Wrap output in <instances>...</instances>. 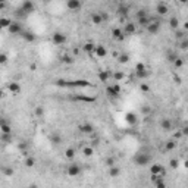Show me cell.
<instances>
[{
    "instance_id": "1",
    "label": "cell",
    "mask_w": 188,
    "mask_h": 188,
    "mask_svg": "<svg viewBox=\"0 0 188 188\" xmlns=\"http://www.w3.org/2000/svg\"><path fill=\"white\" fill-rule=\"evenodd\" d=\"M132 162H134L135 166H140V168H146L151 163V156L144 153V151H138L135 153L134 157H132Z\"/></svg>"
},
{
    "instance_id": "2",
    "label": "cell",
    "mask_w": 188,
    "mask_h": 188,
    "mask_svg": "<svg viewBox=\"0 0 188 188\" xmlns=\"http://www.w3.org/2000/svg\"><path fill=\"white\" fill-rule=\"evenodd\" d=\"M34 9H35V6H34L33 2H31V0H25V2H22V3H21V7H19V10H18V15H19V16H27V15L33 14Z\"/></svg>"
},
{
    "instance_id": "3",
    "label": "cell",
    "mask_w": 188,
    "mask_h": 188,
    "mask_svg": "<svg viewBox=\"0 0 188 188\" xmlns=\"http://www.w3.org/2000/svg\"><path fill=\"white\" fill-rule=\"evenodd\" d=\"M66 87L72 88H87L91 87V82L87 80H75V81H66Z\"/></svg>"
},
{
    "instance_id": "4",
    "label": "cell",
    "mask_w": 188,
    "mask_h": 188,
    "mask_svg": "<svg viewBox=\"0 0 188 188\" xmlns=\"http://www.w3.org/2000/svg\"><path fill=\"white\" fill-rule=\"evenodd\" d=\"M106 94H108L109 97H119V94H121V85L119 84H113V85H108L106 87Z\"/></svg>"
},
{
    "instance_id": "5",
    "label": "cell",
    "mask_w": 188,
    "mask_h": 188,
    "mask_svg": "<svg viewBox=\"0 0 188 188\" xmlns=\"http://www.w3.org/2000/svg\"><path fill=\"white\" fill-rule=\"evenodd\" d=\"M52 41H53V44H56V46H62V44H65L66 43V35L63 33H54L53 35H52Z\"/></svg>"
},
{
    "instance_id": "6",
    "label": "cell",
    "mask_w": 188,
    "mask_h": 188,
    "mask_svg": "<svg viewBox=\"0 0 188 188\" xmlns=\"http://www.w3.org/2000/svg\"><path fill=\"white\" fill-rule=\"evenodd\" d=\"M147 33L151 34V35H156V34L160 31V22L159 21H150V24L147 25Z\"/></svg>"
},
{
    "instance_id": "7",
    "label": "cell",
    "mask_w": 188,
    "mask_h": 188,
    "mask_svg": "<svg viewBox=\"0 0 188 188\" xmlns=\"http://www.w3.org/2000/svg\"><path fill=\"white\" fill-rule=\"evenodd\" d=\"M150 174H151V175H160V176H163V175L166 174V170L163 169V166H162L160 163H153V165L150 166Z\"/></svg>"
},
{
    "instance_id": "8",
    "label": "cell",
    "mask_w": 188,
    "mask_h": 188,
    "mask_svg": "<svg viewBox=\"0 0 188 188\" xmlns=\"http://www.w3.org/2000/svg\"><path fill=\"white\" fill-rule=\"evenodd\" d=\"M81 172H82V169H81V166L76 165V163H71V165L68 166V175H69V176H78Z\"/></svg>"
},
{
    "instance_id": "9",
    "label": "cell",
    "mask_w": 188,
    "mask_h": 188,
    "mask_svg": "<svg viewBox=\"0 0 188 188\" xmlns=\"http://www.w3.org/2000/svg\"><path fill=\"white\" fill-rule=\"evenodd\" d=\"M122 31L125 34V37L127 35H134L135 31H137V25L132 24V22H128V24H125V27L122 28Z\"/></svg>"
},
{
    "instance_id": "10",
    "label": "cell",
    "mask_w": 188,
    "mask_h": 188,
    "mask_svg": "<svg viewBox=\"0 0 188 188\" xmlns=\"http://www.w3.org/2000/svg\"><path fill=\"white\" fill-rule=\"evenodd\" d=\"M7 90L10 91V93L16 96V94L21 93V85L19 82H16V81H10V82H7Z\"/></svg>"
},
{
    "instance_id": "11",
    "label": "cell",
    "mask_w": 188,
    "mask_h": 188,
    "mask_svg": "<svg viewBox=\"0 0 188 188\" xmlns=\"http://www.w3.org/2000/svg\"><path fill=\"white\" fill-rule=\"evenodd\" d=\"M7 31L12 34V35H16V34H21L22 33V25H21L19 22H12L9 28H7Z\"/></svg>"
},
{
    "instance_id": "12",
    "label": "cell",
    "mask_w": 188,
    "mask_h": 188,
    "mask_svg": "<svg viewBox=\"0 0 188 188\" xmlns=\"http://www.w3.org/2000/svg\"><path fill=\"white\" fill-rule=\"evenodd\" d=\"M78 129H80V132H82V134H93L94 132V127L90 123V122H84V123H81Z\"/></svg>"
},
{
    "instance_id": "13",
    "label": "cell",
    "mask_w": 188,
    "mask_h": 188,
    "mask_svg": "<svg viewBox=\"0 0 188 188\" xmlns=\"http://www.w3.org/2000/svg\"><path fill=\"white\" fill-rule=\"evenodd\" d=\"M94 54H96V57H99V59H103V57H106V56H108V50H106V47H104V46L99 44V46H96Z\"/></svg>"
},
{
    "instance_id": "14",
    "label": "cell",
    "mask_w": 188,
    "mask_h": 188,
    "mask_svg": "<svg viewBox=\"0 0 188 188\" xmlns=\"http://www.w3.org/2000/svg\"><path fill=\"white\" fill-rule=\"evenodd\" d=\"M156 12L160 15V16H165V15L169 12V6L168 3H165V2H160L157 6H156Z\"/></svg>"
},
{
    "instance_id": "15",
    "label": "cell",
    "mask_w": 188,
    "mask_h": 188,
    "mask_svg": "<svg viewBox=\"0 0 188 188\" xmlns=\"http://www.w3.org/2000/svg\"><path fill=\"white\" fill-rule=\"evenodd\" d=\"M21 37L25 41H28V43H34V41H35V34L31 33V31H28V29H22Z\"/></svg>"
},
{
    "instance_id": "16",
    "label": "cell",
    "mask_w": 188,
    "mask_h": 188,
    "mask_svg": "<svg viewBox=\"0 0 188 188\" xmlns=\"http://www.w3.org/2000/svg\"><path fill=\"white\" fill-rule=\"evenodd\" d=\"M81 6H82V3L80 0H68L66 2V7L69 10H78V9H81Z\"/></svg>"
},
{
    "instance_id": "17",
    "label": "cell",
    "mask_w": 188,
    "mask_h": 188,
    "mask_svg": "<svg viewBox=\"0 0 188 188\" xmlns=\"http://www.w3.org/2000/svg\"><path fill=\"white\" fill-rule=\"evenodd\" d=\"M125 121H127L128 125L134 127L135 123H137V121H138V118H137V115H135L134 112H129V113L125 115Z\"/></svg>"
},
{
    "instance_id": "18",
    "label": "cell",
    "mask_w": 188,
    "mask_h": 188,
    "mask_svg": "<svg viewBox=\"0 0 188 188\" xmlns=\"http://www.w3.org/2000/svg\"><path fill=\"white\" fill-rule=\"evenodd\" d=\"M112 35H113V38H116V40H119V41L125 40V34L122 31V28H113L112 29Z\"/></svg>"
},
{
    "instance_id": "19",
    "label": "cell",
    "mask_w": 188,
    "mask_h": 188,
    "mask_svg": "<svg viewBox=\"0 0 188 188\" xmlns=\"http://www.w3.org/2000/svg\"><path fill=\"white\" fill-rule=\"evenodd\" d=\"M75 100L78 101H85V103H96V97H88V96H81V94H78V96H75Z\"/></svg>"
},
{
    "instance_id": "20",
    "label": "cell",
    "mask_w": 188,
    "mask_h": 188,
    "mask_svg": "<svg viewBox=\"0 0 188 188\" xmlns=\"http://www.w3.org/2000/svg\"><path fill=\"white\" fill-rule=\"evenodd\" d=\"M91 22H93L94 25H101L103 18H101L100 12H94V14H91Z\"/></svg>"
},
{
    "instance_id": "21",
    "label": "cell",
    "mask_w": 188,
    "mask_h": 188,
    "mask_svg": "<svg viewBox=\"0 0 188 188\" xmlns=\"http://www.w3.org/2000/svg\"><path fill=\"white\" fill-rule=\"evenodd\" d=\"M97 76H99V81H100V82H104V84H106L109 81V78H110V72H109V71H100Z\"/></svg>"
},
{
    "instance_id": "22",
    "label": "cell",
    "mask_w": 188,
    "mask_h": 188,
    "mask_svg": "<svg viewBox=\"0 0 188 188\" xmlns=\"http://www.w3.org/2000/svg\"><path fill=\"white\" fill-rule=\"evenodd\" d=\"M160 127L163 131H170V129H172V121L168 119V118H165V119H162Z\"/></svg>"
},
{
    "instance_id": "23",
    "label": "cell",
    "mask_w": 188,
    "mask_h": 188,
    "mask_svg": "<svg viewBox=\"0 0 188 188\" xmlns=\"http://www.w3.org/2000/svg\"><path fill=\"white\" fill-rule=\"evenodd\" d=\"M0 170H2V174L5 175V176H12L15 174V170L12 166H6V165H3V166H0Z\"/></svg>"
},
{
    "instance_id": "24",
    "label": "cell",
    "mask_w": 188,
    "mask_h": 188,
    "mask_svg": "<svg viewBox=\"0 0 188 188\" xmlns=\"http://www.w3.org/2000/svg\"><path fill=\"white\" fill-rule=\"evenodd\" d=\"M82 50L88 54H94V50H96V44L94 43H85L84 46H82Z\"/></svg>"
},
{
    "instance_id": "25",
    "label": "cell",
    "mask_w": 188,
    "mask_h": 188,
    "mask_svg": "<svg viewBox=\"0 0 188 188\" xmlns=\"http://www.w3.org/2000/svg\"><path fill=\"white\" fill-rule=\"evenodd\" d=\"M128 12H129V6L128 5H119L118 9H116V14L121 15V16H125Z\"/></svg>"
},
{
    "instance_id": "26",
    "label": "cell",
    "mask_w": 188,
    "mask_h": 188,
    "mask_svg": "<svg viewBox=\"0 0 188 188\" xmlns=\"http://www.w3.org/2000/svg\"><path fill=\"white\" fill-rule=\"evenodd\" d=\"M175 148H176V141H174V140L166 141V144H165V151H172Z\"/></svg>"
},
{
    "instance_id": "27",
    "label": "cell",
    "mask_w": 188,
    "mask_h": 188,
    "mask_svg": "<svg viewBox=\"0 0 188 188\" xmlns=\"http://www.w3.org/2000/svg\"><path fill=\"white\" fill-rule=\"evenodd\" d=\"M169 25L172 29H178L179 28V19L176 18V16H172L170 19H169Z\"/></svg>"
},
{
    "instance_id": "28",
    "label": "cell",
    "mask_w": 188,
    "mask_h": 188,
    "mask_svg": "<svg viewBox=\"0 0 188 188\" xmlns=\"http://www.w3.org/2000/svg\"><path fill=\"white\" fill-rule=\"evenodd\" d=\"M110 170H109V175L112 176V178H118L119 175H121V169H119V166H113V168H109Z\"/></svg>"
},
{
    "instance_id": "29",
    "label": "cell",
    "mask_w": 188,
    "mask_h": 188,
    "mask_svg": "<svg viewBox=\"0 0 188 188\" xmlns=\"http://www.w3.org/2000/svg\"><path fill=\"white\" fill-rule=\"evenodd\" d=\"M24 165H25L28 169L34 168V166H35V159H34V157H29V156H27V157H25V162H24Z\"/></svg>"
},
{
    "instance_id": "30",
    "label": "cell",
    "mask_w": 188,
    "mask_h": 188,
    "mask_svg": "<svg viewBox=\"0 0 188 188\" xmlns=\"http://www.w3.org/2000/svg\"><path fill=\"white\" fill-rule=\"evenodd\" d=\"M10 24H12V21L9 19V18H6V16H2L0 18V27H2V29L3 28H9Z\"/></svg>"
},
{
    "instance_id": "31",
    "label": "cell",
    "mask_w": 188,
    "mask_h": 188,
    "mask_svg": "<svg viewBox=\"0 0 188 188\" xmlns=\"http://www.w3.org/2000/svg\"><path fill=\"white\" fill-rule=\"evenodd\" d=\"M82 155L85 156V157H91L94 155V147H90V146L82 147Z\"/></svg>"
},
{
    "instance_id": "32",
    "label": "cell",
    "mask_w": 188,
    "mask_h": 188,
    "mask_svg": "<svg viewBox=\"0 0 188 188\" xmlns=\"http://www.w3.org/2000/svg\"><path fill=\"white\" fill-rule=\"evenodd\" d=\"M185 35H187V34H185L184 29H179V28L175 29V38H176V40H184V38H187Z\"/></svg>"
},
{
    "instance_id": "33",
    "label": "cell",
    "mask_w": 188,
    "mask_h": 188,
    "mask_svg": "<svg viewBox=\"0 0 188 188\" xmlns=\"http://www.w3.org/2000/svg\"><path fill=\"white\" fill-rule=\"evenodd\" d=\"M65 157H66L68 160H72V159H74L75 157V148H66V150H65Z\"/></svg>"
},
{
    "instance_id": "34",
    "label": "cell",
    "mask_w": 188,
    "mask_h": 188,
    "mask_svg": "<svg viewBox=\"0 0 188 188\" xmlns=\"http://www.w3.org/2000/svg\"><path fill=\"white\" fill-rule=\"evenodd\" d=\"M150 18H148L147 15H146V16H143V18H138V24H140L141 27H144V28H147V25L148 24H150Z\"/></svg>"
},
{
    "instance_id": "35",
    "label": "cell",
    "mask_w": 188,
    "mask_h": 188,
    "mask_svg": "<svg viewBox=\"0 0 188 188\" xmlns=\"http://www.w3.org/2000/svg\"><path fill=\"white\" fill-rule=\"evenodd\" d=\"M118 62H119V63H122V65L128 63V62H129V54H128V53L119 54V57H118Z\"/></svg>"
},
{
    "instance_id": "36",
    "label": "cell",
    "mask_w": 188,
    "mask_h": 188,
    "mask_svg": "<svg viewBox=\"0 0 188 188\" xmlns=\"http://www.w3.org/2000/svg\"><path fill=\"white\" fill-rule=\"evenodd\" d=\"M166 59H168V62L174 63V62L178 59V54L175 53V52H168V54H166Z\"/></svg>"
},
{
    "instance_id": "37",
    "label": "cell",
    "mask_w": 188,
    "mask_h": 188,
    "mask_svg": "<svg viewBox=\"0 0 188 188\" xmlns=\"http://www.w3.org/2000/svg\"><path fill=\"white\" fill-rule=\"evenodd\" d=\"M34 115H35L37 118H41V116L44 115V109H43V106H35V109H34Z\"/></svg>"
},
{
    "instance_id": "38",
    "label": "cell",
    "mask_w": 188,
    "mask_h": 188,
    "mask_svg": "<svg viewBox=\"0 0 188 188\" xmlns=\"http://www.w3.org/2000/svg\"><path fill=\"white\" fill-rule=\"evenodd\" d=\"M0 140H2V143H5V144H9L12 141V134H2Z\"/></svg>"
},
{
    "instance_id": "39",
    "label": "cell",
    "mask_w": 188,
    "mask_h": 188,
    "mask_svg": "<svg viewBox=\"0 0 188 188\" xmlns=\"http://www.w3.org/2000/svg\"><path fill=\"white\" fill-rule=\"evenodd\" d=\"M104 163H106V166H108V168H113V166H116V160H115V157H108V159L104 160Z\"/></svg>"
},
{
    "instance_id": "40",
    "label": "cell",
    "mask_w": 188,
    "mask_h": 188,
    "mask_svg": "<svg viewBox=\"0 0 188 188\" xmlns=\"http://www.w3.org/2000/svg\"><path fill=\"white\" fill-rule=\"evenodd\" d=\"M155 185H156V188H166V187H168L163 178H160V179H157V181L155 182Z\"/></svg>"
},
{
    "instance_id": "41",
    "label": "cell",
    "mask_w": 188,
    "mask_h": 188,
    "mask_svg": "<svg viewBox=\"0 0 188 188\" xmlns=\"http://www.w3.org/2000/svg\"><path fill=\"white\" fill-rule=\"evenodd\" d=\"M135 74H137V76H138L140 80H146V78L148 76L147 69H146V71H140V72H135Z\"/></svg>"
},
{
    "instance_id": "42",
    "label": "cell",
    "mask_w": 188,
    "mask_h": 188,
    "mask_svg": "<svg viewBox=\"0 0 188 188\" xmlns=\"http://www.w3.org/2000/svg\"><path fill=\"white\" fill-rule=\"evenodd\" d=\"M141 113H143V115H150V113H151V108H150V106H147V104L141 106Z\"/></svg>"
},
{
    "instance_id": "43",
    "label": "cell",
    "mask_w": 188,
    "mask_h": 188,
    "mask_svg": "<svg viewBox=\"0 0 188 188\" xmlns=\"http://www.w3.org/2000/svg\"><path fill=\"white\" fill-rule=\"evenodd\" d=\"M50 140H52V143L57 144V143H61V141H62V137L59 134H53L52 137H50Z\"/></svg>"
},
{
    "instance_id": "44",
    "label": "cell",
    "mask_w": 188,
    "mask_h": 188,
    "mask_svg": "<svg viewBox=\"0 0 188 188\" xmlns=\"http://www.w3.org/2000/svg\"><path fill=\"white\" fill-rule=\"evenodd\" d=\"M169 165H170V168L172 169H178V166H179V160H178V159H170Z\"/></svg>"
},
{
    "instance_id": "45",
    "label": "cell",
    "mask_w": 188,
    "mask_h": 188,
    "mask_svg": "<svg viewBox=\"0 0 188 188\" xmlns=\"http://www.w3.org/2000/svg\"><path fill=\"white\" fill-rule=\"evenodd\" d=\"M140 71H146V65L141 63V62H138V63L135 65V72H140Z\"/></svg>"
},
{
    "instance_id": "46",
    "label": "cell",
    "mask_w": 188,
    "mask_h": 188,
    "mask_svg": "<svg viewBox=\"0 0 188 188\" xmlns=\"http://www.w3.org/2000/svg\"><path fill=\"white\" fill-rule=\"evenodd\" d=\"M123 76H125V75H123V72H115V74H113V78L118 81V82L123 80Z\"/></svg>"
},
{
    "instance_id": "47",
    "label": "cell",
    "mask_w": 188,
    "mask_h": 188,
    "mask_svg": "<svg viewBox=\"0 0 188 188\" xmlns=\"http://www.w3.org/2000/svg\"><path fill=\"white\" fill-rule=\"evenodd\" d=\"M7 59H9V57H7L6 53H0V65H5L7 62Z\"/></svg>"
},
{
    "instance_id": "48",
    "label": "cell",
    "mask_w": 188,
    "mask_h": 188,
    "mask_svg": "<svg viewBox=\"0 0 188 188\" xmlns=\"http://www.w3.org/2000/svg\"><path fill=\"white\" fill-rule=\"evenodd\" d=\"M179 47H181V50H187L188 49V38H184V40L181 41Z\"/></svg>"
},
{
    "instance_id": "49",
    "label": "cell",
    "mask_w": 188,
    "mask_h": 188,
    "mask_svg": "<svg viewBox=\"0 0 188 188\" xmlns=\"http://www.w3.org/2000/svg\"><path fill=\"white\" fill-rule=\"evenodd\" d=\"M62 62H63V63H74V59H72L71 56H63V57H62Z\"/></svg>"
},
{
    "instance_id": "50",
    "label": "cell",
    "mask_w": 188,
    "mask_h": 188,
    "mask_svg": "<svg viewBox=\"0 0 188 188\" xmlns=\"http://www.w3.org/2000/svg\"><path fill=\"white\" fill-rule=\"evenodd\" d=\"M174 65L176 68H181L182 65H184V59H181V57H178V59H176V61L174 62Z\"/></svg>"
},
{
    "instance_id": "51",
    "label": "cell",
    "mask_w": 188,
    "mask_h": 188,
    "mask_svg": "<svg viewBox=\"0 0 188 188\" xmlns=\"http://www.w3.org/2000/svg\"><path fill=\"white\" fill-rule=\"evenodd\" d=\"M56 85H59V87H66V81L65 80H57L56 81Z\"/></svg>"
},
{
    "instance_id": "52",
    "label": "cell",
    "mask_w": 188,
    "mask_h": 188,
    "mask_svg": "<svg viewBox=\"0 0 188 188\" xmlns=\"http://www.w3.org/2000/svg\"><path fill=\"white\" fill-rule=\"evenodd\" d=\"M160 178H162L160 175H151V176H150V179H151V182H156L157 179H160Z\"/></svg>"
},
{
    "instance_id": "53",
    "label": "cell",
    "mask_w": 188,
    "mask_h": 188,
    "mask_svg": "<svg viewBox=\"0 0 188 188\" xmlns=\"http://www.w3.org/2000/svg\"><path fill=\"white\" fill-rule=\"evenodd\" d=\"M140 88H141V91H144V93H147L148 90H150L147 84H141V87H140Z\"/></svg>"
},
{
    "instance_id": "54",
    "label": "cell",
    "mask_w": 188,
    "mask_h": 188,
    "mask_svg": "<svg viewBox=\"0 0 188 188\" xmlns=\"http://www.w3.org/2000/svg\"><path fill=\"white\" fill-rule=\"evenodd\" d=\"M146 10H138V14H137V19H138V18H143V16H146Z\"/></svg>"
},
{
    "instance_id": "55",
    "label": "cell",
    "mask_w": 188,
    "mask_h": 188,
    "mask_svg": "<svg viewBox=\"0 0 188 188\" xmlns=\"http://www.w3.org/2000/svg\"><path fill=\"white\" fill-rule=\"evenodd\" d=\"M5 7H6V3L5 2H0V10H3Z\"/></svg>"
},
{
    "instance_id": "56",
    "label": "cell",
    "mask_w": 188,
    "mask_h": 188,
    "mask_svg": "<svg viewBox=\"0 0 188 188\" xmlns=\"http://www.w3.org/2000/svg\"><path fill=\"white\" fill-rule=\"evenodd\" d=\"M19 148L21 150H25V148H27V144H19Z\"/></svg>"
},
{
    "instance_id": "57",
    "label": "cell",
    "mask_w": 188,
    "mask_h": 188,
    "mask_svg": "<svg viewBox=\"0 0 188 188\" xmlns=\"http://www.w3.org/2000/svg\"><path fill=\"white\" fill-rule=\"evenodd\" d=\"M3 97H5V91L0 88V99H3Z\"/></svg>"
},
{
    "instance_id": "58",
    "label": "cell",
    "mask_w": 188,
    "mask_h": 188,
    "mask_svg": "<svg viewBox=\"0 0 188 188\" xmlns=\"http://www.w3.org/2000/svg\"><path fill=\"white\" fill-rule=\"evenodd\" d=\"M29 69H31V71H34V69H37V65H34V63H33V65L29 66Z\"/></svg>"
},
{
    "instance_id": "59",
    "label": "cell",
    "mask_w": 188,
    "mask_h": 188,
    "mask_svg": "<svg viewBox=\"0 0 188 188\" xmlns=\"http://www.w3.org/2000/svg\"><path fill=\"white\" fill-rule=\"evenodd\" d=\"M29 188H37V185H34L33 184V185H29Z\"/></svg>"
},
{
    "instance_id": "60",
    "label": "cell",
    "mask_w": 188,
    "mask_h": 188,
    "mask_svg": "<svg viewBox=\"0 0 188 188\" xmlns=\"http://www.w3.org/2000/svg\"><path fill=\"white\" fill-rule=\"evenodd\" d=\"M0 31H2V27H0Z\"/></svg>"
}]
</instances>
